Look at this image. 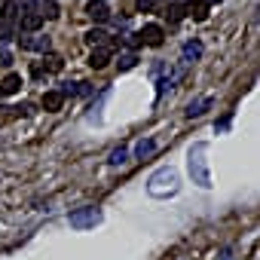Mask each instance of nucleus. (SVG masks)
Returning a JSON list of instances; mask_svg holds the SVG:
<instances>
[{"instance_id": "24", "label": "nucleus", "mask_w": 260, "mask_h": 260, "mask_svg": "<svg viewBox=\"0 0 260 260\" xmlns=\"http://www.w3.org/2000/svg\"><path fill=\"white\" fill-rule=\"evenodd\" d=\"M61 98H77V83H61Z\"/></svg>"}, {"instance_id": "26", "label": "nucleus", "mask_w": 260, "mask_h": 260, "mask_svg": "<svg viewBox=\"0 0 260 260\" xmlns=\"http://www.w3.org/2000/svg\"><path fill=\"white\" fill-rule=\"evenodd\" d=\"M230 119H233V113H226V116H223V119H220L214 128H217V132H226V128H230Z\"/></svg>"}, {"instance_id": "18", "label": "nucleus", "mask_w": 260, "mask_h": 260, "mask_svg": "<svg viewBox=\"0 0 260 260\" xmlns=\"http://www.w3.org/2000/svg\"><path fill=\"white\" fill-rule=\"evenodd\" d=\"M40 19H58V4L55 0H40Z\"/></svg>"}, {"instance_id": "23", "label": "nucleus", "mask_w": 260, "mask_h": 260, "mask_svg": "<svg viewBox=\"0 0 260 260\" xmlns=\"http://www.w3.org/2000/svg\"><path fill=\"white\" fill-rule=\"evenodd\" d=\"M13 37H16L13 22H0V43H7V40H13Z\"/></svg>"}, {"instance_id": "21", "label": "nucleus", "mask_w": 260, "mask_h": 260, "mask_svg": "<svg viewBox=\"0 0 260 260\" xmlns=\"http://www.w3.org/2000/svg\"><path fill=\"white\" fill-rule=\"evenodd\" d=\"M116 64H119V71H132V68L138 64V55H135V52H122Z\"/></svg>"}, {"instance_id": "29", "label": "nucleus", "mask_w": 260, "mask_h": 260, "mask_svg": "<svg viewBox=\"0 0 260 260\" xmlns=\"http://www.w3.org/2000/svg\"><path fill=\"white\" fill-rule=\"evenodd\" d=\"M202 4H220V0H202Z\"/></svg>"}, {"instance_id": "19", "label": "nucleus", "mask_w": 260, "mask_h": 260, "mask_svg": "<svg viewBox=\"0 0 260 260\" xmlns=\"http://www.w3.org/2000/svg\"><path fill=\"white\" fill-rule=\"evenodd\" d=\"M104 98H107V92H101V95H98V101L89 107V113H86V119H89V122H101V104H104Z\"/></svg>"}, {"instance_id": "4", "label": "nucleus", "mask_w": 260, "mask_h": 260, "mask_svg": "<svg viewBox=\"0 0 260 260\" xmlns=\"http://www.w3.org/2000/svg\"><path fill=\"white\" fill-rule=\"evenodd\" d=\"M19 46L25 49V52H49L52 49V40L49 37H43V34H22L19 37Z\"/></svg>"}, {"instance_id": "3", "label": "nucleus", "mask_w": 260, "mask_h": 260, "mask_svg": "<svg viewBox=\"0 0 260 260\" xmlns=\"http://www.w3.org/2000/svg\"><path fill=\"white\" fill-rule=\"evenodd\" d=\"M68 223H71L74 230H95V226L101 223V211H98L95 205H83V208H74V211L68 214Z\"/></svg>"}, {"instance_id": "1", "label": "nucleus", "mask_w": 260, "mask_h": 260, "mask_svg": "<svg viewBox=\"0 0 260 260\" xmlns=\"http://www.w3.org/2000/svg\"><path fill=\"white\" fill-rule=\"evenodd\" d=\"M187 169H190L193 184H199L202 190H208V187H211V172H208V144H205V141H199V144H193V147H190V153H187Z\"/></svg>"}, {"instance_id": "27", "label": "nucleus", "mask_w": 260, "mask_h": 260, "mask_svg": "<svg viewBox=\"0 0 260 260\" xmlns=\"http://www.w3.org/2000/svg\"><path fill=\"white\" fill-rule=\"evenodd\" d=\"M0 64H4V68H10V64H13V58H10L7 52H0Z\"/></svg>"}, {"instance_id": "14", "label": "nucleus", "mask_w": 260, "mask_h": 260, "mask_svg": "<svg viewBox=\"0 0 260 260\" xmlns=\"http://www.w3.org/2000/svg\"><path fill=\"white\" fill-rule=\"evenodd\" d=\"M153 150H156V141H153V138H141V141L135 144V159H150Z\"/></svg>"}, {"instance_id": "22", "label": "nucleus", "mask_w": 260, "mask_h": 260, "mask_svg": "<svg viewBox=\"0 0 260 260\" xmlns=\"http://www.w3.org/2000/svg\"><path fill=\"white\" fill-rule=\"evenodd\" d=\"M166 16H169V22H172V25H175V22H181V19H184V16H187V10H184V7H181V4H172V7H169V13H166Z\"/></svg>"}, {"instance_id": "10", "label": "nucleus", "mask_w": 260, "mask_h": 260, "mask_svg": "<svg viewBox=\"0 0 260 260\" xmlns=\"http://www.w3.org/2000/svg\"><path fill=\"white\" fill-rule=\"evenodd\" d=\"M43 25L40 13H22V34H37Z\"/></svg>"}, {"instance_id": "12", "label": "nucleus", "mask_w": 260, "mask_h": 260, "mask_svg": "<svg viewBox=\"0 0 260 260\" xmlns=\"http://www.w3.org/2000/svg\"><path fill=\"white\" fill-rule=\"evenodd\" d=\"M22 89V77L19 74H7V80L0 83V98H7V95H16Z\"/></svg>"}, {"instance_id": "11", "label": "nucleus", "mask_w": 260, "mask_h": 260, "mask_svg": "<svg viewBox=\"0 0 260 260\" xmlns=\"http://www.w3.org/2000/svg\"><path fill=\"white\" fill-rule=\"evenodd\" d=\"M107 64H110V49H104V46L92 49V55H89V68L101 71V68H107Z\"/></svg>"}, {"instance_id": "13", "label": "nucleus", "mask_w": 260, "mask_h": 260, "mask_svg": "<svg viewBox=\"0 0 260 260\" xmlns=\"http://www.w3.org/2000/svg\"><path fill=\"white\" fill-rule=\"evenodd\" d=\"M61 104H64V98H61V92H58V89H49V92L43 95V107H46L49 113H58V110H61Z\"/></svg>"}, {"instance_id": "7", "label": "nucleus", "mask_w": 260, "mask_h": 260, "mask_svg": "<svg viewBox=\"0 0 260 260\" xmlns=\"http://www.w3.org/2000/svg\"><path fill=\"white\" fill-rule=\"evenodd\" d=\"M202 52H205V46H202L199 40H187L184 49H181V61H184V64H193V61L202 58Z\"/></svg>"}, {"instance_id": "16", "label": "nucleus", "mask_w": 260, "mask_h": 260, "mask_svg": "<svg viewBox=\"0 0 260 260\" xmlns=\"http://www.w3.org/2000/svg\"><path fill=\"white\" fill-rule=\"evenodd\" d=\"M43 68H46L49 74H58V71L64 68V58H61V55H52V52H46V55H43Z\"/></svg>"}, {"instance_id": "17", "label": "nucleus", "mask_w": 260, "mask_h": 260, "mask_svg": "<svg viewBox=\"0 0 260 260\" xmlns=\"http://www.w3.org/2000/svg\"><path fill=\"white\" fill-rule=\"evenodd\" d=\"M128 162V147H116L113 153H110V159H107V166H113V169H119V166H125Z\"/></svg>"}, {"instance_id": "2", "label": "nucleus", "mask_w": 260, "mask_h": 260, "mask_svg": "<svg viewBox=\"0 0 260 260\" xmlns=\"http://www.w3.org/2000/svg\"><path fill=\"white\" fill-rule=\"evenodd\" d=\"M178 187H181V178H178V172H175L172 166L153 172V178L147 181V193H150L153 199H169V196L178 193Z\"/></svg>"}, {"instance_id": "6", "label": "nucleus", "mask_w": 260, "mask_h": 260, "mask_svg": "<svg viewBox=\"0 0 260 260\" xmlns=\"http://www.w3.org/2000/svg\"><path fill=\"white\" fill-rule=\"evenodd\" d=\"M138 37H141V43H147V46H162V37H166V31H162L159 25H144Z\"/></svg>"}, {"instance_id": "9", "label": "nucleus", "mask_w": 260, "mask_h": 260, "mask_svg": "<svg viewBox=\"0 0 260 260\" xmlns=\"http://www.w3.org/2000/svg\"><path fill=\"white\" fill-rule=\"evenodd\" d=\"M184 10H187V16H190L193 22H205V19H208V4H202V0H190Z\"/></svg>"}, {"instance_id": "5", "label": "nucleus", "mask_w": 260, "mask_h": 260, "mask_svg": "<svg viewBox=\"0 0 260 260\" xmlns=\"http://www.w3.org/2000/svg\"><path fill=\"white\" fill-rule=\"evenodd\" d=\"M86 16H89L92 22H107V19H110L107 0H89V4H86Z\"/></svg>"}, {"instance_id": "8", "label": "nucleus", "mask_w": 260, "mask_h": 260, "mask_svg": "<svg viewBox=\"0 0 260 260\" xmlns=\"http://www.w3.org/2000/svg\"><path fill=\"white\" fill-rule=\"evenodd\" d=\"M208 107H211V95H202V98H193V101L187 104V110H184V113L193 119V116H202Z\"/></svg>"}, {"instance_id": "20", "label": "nucleus", "mask_w": 260, "mask_h": 260, "mask_svg": "<svg viewBox=\"0 0 260 260\" xmlns=\"http://www.w3.org/2000/svg\"><path fill=\"white\" fill-rule=\"evenodd\" d=\"M104 40H107V34H104L101 28H92V31H86V43H89L92 49H95V46H101Z\"/></svg>"}, {"instance_id": "25", "label": "nucleus", "mask_w": 260, "mask_h": 260, "mask_svg": "<svg viewBox=\"0 0 260 260\" xmlns=\"http://www.w3.org/2000/svg\"><path fill=\"white\" fill-rule=\"evenodd\" d=\"M10 110H13V116H28V113H31V107H28V104H19V107H10Z\"/></svg>"}, {"instance_id": "15", "label": "nucleus", "mask_w": 260, "mask_h": 260, "mask_svg": "<svg viewBox=\"0 0 260 260\" xmlns=\"http://www.w3.org/2000/svg\"><path fill=\"white\" fill-rule=\"evenodd\" d=\"M19 16V0H4V7H0V22H16Z\"/></svg>"}, {"instance_id": "28", "label": "nucleus", "mask_w": 260, "mask_h": 260, "mask_svg": "<svg viewBox=\"0 0 260 260\" xmlns=\"http://www.w3.org/2000/svg\"><path fill=\"white\" fill-rule=\"evenodd\" d=\"M144 10H150V0H138V13H144Z\"/></svg>"}]
</instances>
